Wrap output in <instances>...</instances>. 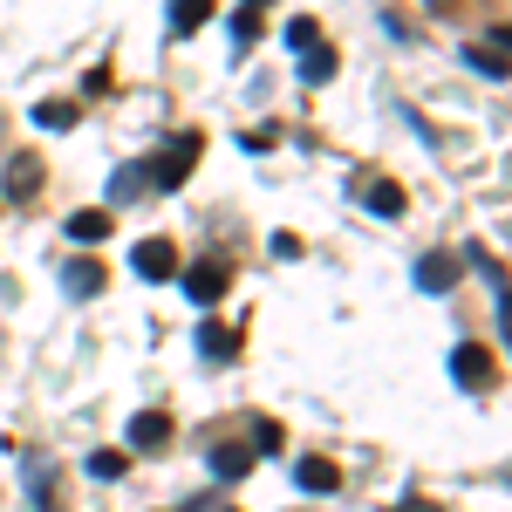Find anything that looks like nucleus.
<instances>
[{
  "instance_id": "f257e3e1",
  "label": "nucleus",
  "mask_w": 512,
  "mask_h": 512,
  "mask_svg": "<svg viewBox=\"0 0 512 512\" xmlns=\"http://www.w3.org/2000/svg\"><path fill=\"white\" fill-rule=\"evenodd\" d=\"M198 151H205V137H198V130H178L164 151L144 158V185H151V192H178V185L198 171Z\"/></svg>"
},
{
  "instance_id": "f03ea898",
  "label": "nucleus",
  "mask_w": 512,
  "mask_h": 512,
  "mask_svg": "<svg viewBox=\"0 0 512 512\" xmlns=\"http://www.w3.org/2000/svg\"><path fill=\"white\" fill-rule=\"evenodd\" d=\"M451 383H458V390H492V383H499V355L485 349V342H458V349H451Z\"/></svg>"
},
{
  "instance_id": "7ed1b4c3",
  "label": "nucleus",
  "mask_w": 512,
  "mask_h": 512,
  "mask_svg": "<svg viewBox=\"0 0 512 512\" xmlns=\"http://www.w3.org/2000/svg\"><path fill=\"white\" fill-rule=\"evenodd\" d=\"M205 465H212L219 485H233V478L253 472V444H246V437H212V444H205Z\"/></svg>"
},
{
  "instance_id": "20e7f679",
  "label": "nucleus",
  "mask_w": 512,
  "mask_h": 512,
  "mask_svg": "<svg viewBox=\"0 0 512 512\" xmlns=\"http://www.w3.org/2000/svg\"><path fill=\"white\" fill-rule=\"evenodd\" d=\"M226 287H233V267H226V260H198V267H185V294H192L198 308H219Z\"/></svg>"
},
{
  "instance_id": "39448f33",
  "label": "nucleus",
  "mask_w": 512,
  "mask_h": 512,
  "mask_svg": "<svg viewBox=\"0 0 512 512\" xmlns=\"http://www.w3.org/2000/svg\"><path fill=\"white\" fill-rule=\"evenodd\" d=\"M130 267L144 280H178V246L171 239H137L130 246Z\"/></svg>"
},
{
  "instance_id": "423d86ee",
  "label": "nucleus",
  "mask_w": 512,
  "mask_h": 512,
  "mask_svg": "<svg viewBox=\"0 0 512 512\" xmlns=\"http://www.w3.org/2000/svg\"><path fill=\"white\" fill-rule=\"evenodd\" d=\"M458 274H465L458 253H424V260H417V287H424V294H451Z\"/></svg>"
},
{
  "instance_id": "0eeeda50",
  "label": "nucleus",
  "mask_w": 512,
  "mask_h": 512,
  "mask_svg": "<svg viewBox=\"0 0 512 512\" xmlns=\"http://www.w3.org/2000/svg\"><path fill=\"white\" fill-rule=\"evenodd\" d=\"M130 451H171V417L164 410H137L130 417Z\"/></svg>"
},
{
  "instance_id": "6e6552de",
  "label": "nucleus",
  "mask_w": 512,
  "mask_h": 512,
  "mask_svg": "<svg viewBox=\"0 0 512 512\" xmlns=\"http://www.w3.org/2000/svg\"><path fill=\"white\" fill-rule=\"evenodd\" d=\"M62 294H69V301L103 294V260H69V267H62Z\"/></svg>"
},
{
  "instance_id": "1a4fd4ad",
  "label": "nucleus",
  "mask_w": 512,
  "mask_h": 512,
  "mask_svg": "<svg viewBox=\"0 0 512 512\" xmlns=\"http://www.w3.org/2000/svg\"><path fill=\"white\" fill-rule=\"evenodd\" d=\"M35 192H41V158H35V151H21V158L7 164V198H14V205H28Z\"/></svg>"
},
{
  "instance_id": "9d476101",
  "label": "nucleus",
  "mask_w": 512,
  "mask_h": 512,
  "mask_svg": "<svg viewBox=\"0 0 512 512\" xmlns=\"http://www.w3.org/2000/svg\"><path fill=\"white\" fill-rule=\"evenodd\" d=\"M499 41H506V28H492L485 41H472V48H465V62H472V69H485L492 82H506V48H499Z\"/></svg>"
},
{
  "instance_id": "9b49d317",
  "label": "nucleus",
  "mask_w": 512,
  "mask_h": 512,
  "mask_svg": "<svg viewBox=\"0 0 512 512\" xmlns=\"http://www.w3.org/2000/svg\"><path fill=\"white\" fill-rule=\"evenodd\" d=\"M369 212H376V219H403V212H410L403 185H396V178H376V185H369Z\"/></svg>"
},
{
  "instance_id": "f8f14e48",
  "label": "nucleus",
  "mask_w": 512,
  "mask_h": 512,
  "mask_svg": "<svg viewBox=\"0 0 512 512\" xmlns=\"http://www.w3.org/2000/svg\"><path fill=\"white\" fill-rule=\"evenodd\" d=\"M294 485H301V492H335L342 472H335L328 458H301V465H294Z\"/></svg>"
},
{
  "instance_id": "ddd939ff",
  "label": "nucleus",
  "mask_w": 512,
  "mask_h": 512,
  "mask_svg": "<svg viewBox=\"0 0 512 512\" xmlns=\"http://www.w3.org/2000/svg\"><path fill=\"white\" fill-rule=\"evenodd\" d=\"M335 69H342V55H335V48H328V41H321V48H308V55H301V82H308V89H321V82L335 76Z\"/></svg>"
},
{
  "instance_id": "4468645a",
  "label": "nucleus",
  "mask_w": 512,
  "mask_h": 512,
  "mask_svg": "<svg viewBox=\"0 0 512 512\" xmlns=\"http://www.w3.org/2000/svg\"><path fill=\"white\" fill-rule=\"evenodd\" d=\"M151 185H144V164H117L110 171V205H130V198H144Z\"/></svg>"
},
{
  "instance_id": "2eb2a0df",
  "label": "nucleus",
  "mask_w": 512,
  "mask_h": 512,
  "mask_svg": "<svg viewBox=\"0 0 512 512\" xmlns=\"http://www.w3.org/2000/svg\"><path fill=\"white\" fill-rule=\"evenodd\" d=\"M69 239H76V246L110 239V212H96V205H89V212H69Z\"/></svg>"
},
{
  "instance_id": "dca6fc26",
  "label": "nucleus",
  "mask_w": 512,
  "mask_h": 512,
  "mask_svg": "<svg viewBox=\"0 0 512 512\" xmlns=\"http://www.w3.org/2000/svg\"><path fill=\"white\" fill-rule=\"evenodd\" d=\"M164 14H171V35H192V28L212 21V0H171Z\"/></svg>"
},
{
  "instance_id": "f3484780",
  "label": "nucleus",
  "mask_w": 512,
  "mask_h": 512,
  "mask_svg": "<svg viewBox=\"0 0 512 512\" xmlns=\"http://www.w3.org/2000/svg\"><path fill=\"white\" fill-rule=\"evenodd\" d=\"M198 349H205V355H233L239 349V328H226V321H198Z\"/></svg>"
},
{
  "instance_id": "a211bd4d",
  "label": "nucleus",
  "mask_w": 512,
  "mask_h": 512,
  "mask_svg": "<svg viewBox=\"0 0 512 512\" xmlns=\"http://www.w3.org/2000/svg\"><path fill=\"white\" fill-rule=\"evenodd\" d=\"M287 48H294V55L321 48V21H315V14H294V21H287Z\"/></svg>"
},
{
  "instance_id": "6ab92c4d",
  "label": "nucleus",
  "mask_w": 512,
  "mask_h": 512,
  "mask_svg": "<svg viewBox=\"0 0 512 512\" xmlns=\"http://www.w3.org/2000/svg\"><path fill=\"white\" fill-rule=\"evenodd\" d=\"M246 444H253V458H274V451H287V431H280V424H267V417H260V424H253V431H246Z\"/></svg>"
},
{
  "instance_id": "aec40b11",
  "label": "nucleus",
  "mask_w": 512,
  "mask_h": 512,
  "mask_svg": "<svg viewBox=\"0 0 512 512\" xmlns=\"http://www.w3.org/2000/svg\"><path fill=\"white\" fill-rule=\"evenodd\" d=\"M76 103H35V130H76Z\"/></svg>"
},
{
  "instance_id": "412c9836",
  "label": "nucleus",
  "mask_w": 512,
  "mask_h": 512,
  "mask_svg": "<svg viewBox=\"0 0 512 512\" xmlns=\"http://www.w3.org/2000/svg\"><path fill=\"white\" fill-rule=\"evenodd\" d=\"M253 41H260V14H253V7H239V14H233V48L246 55Z\"/></svg>"
},
{
  "instance_id": "4be33fe9",
  "label": "nucleus",
  "mask_w": 512,
  "mask_h": 512,
  "mask_svg": "<svg viewBox=\"0 0 512 512\" xmlns=\"http://www.w3.org/2000/svg\"><path fill=\"white\" fill-rule=\"evenodd\" d=\"M123 465H130V451H96V458H89V478L110 485V478H123Z\"/></svg>"
},
{
  "instance_id": "5701e85b",
  "label": "nucleus",
  "mask_w": 512,
  "mask_h": 512,
  "mask_svg": "<svg viewBox=\"0 0 512 512\" xmlns=\"http://www.w3.org/2000/svg\"><path fill=\"white\" fill-rule=\"evenodd\" d=\"M396 512H437V506H431V499H403Z\"/></svg>"
},
{
  "instance_id": "b1692460",
  "label": "nucleus",
  "mask_w": 512,
  "mask_h": 512,
  "mask_svg": "<svg viewBox=\"0 0 512 512\" xmlns=\"http://www.w3.org/2000/svg\"><path fill=\"white\" fill-rule=\"evenodd\" d=\"M431 7H458V0H431Z\"/></svg>"
},
{
  "instance_id": "393cba45",
  "label": "nucleus",
  "mask_w": 512,
  "mask_h": 512,
  "mask_svg": "<svg viewBox=\"0 0 512 512\" xmlns=\"http://www.w3.org/2000/svg\"><path fill=\"white\" fill-rule=\"evenodd\" d=\"M246 7H267V0H246Z\"/></svg>"
}]
</instances>
